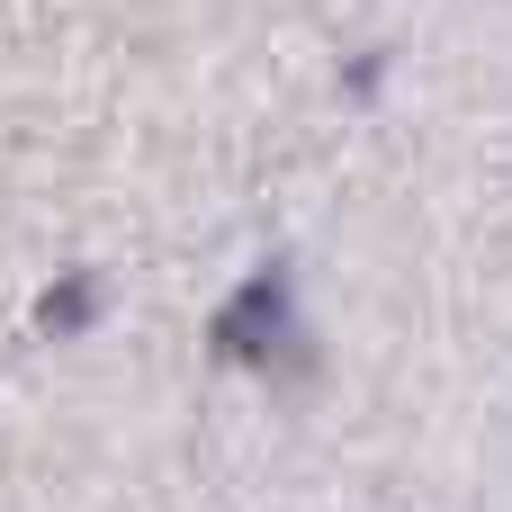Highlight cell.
Wrapping results in <instances>:
<instances>
[{
  "label": "cell",
  "instance_id": "obj_1",
  "mask_svg": "<svg viewBox=\"0 0 512 512\" xmlns=\"http://www.w3.org/2000/svg\"><path fill=\"white\" fill-rule=\"evenodd\" d=\"M216 342L234 351V360H288L279 342H297V324H288V270H261L225 315H216Z\"/></svg>",
  "mask_w": 512,
  "mask_h": 512
},
{
  "label": "cell",
  "instance_id": "obj_2",
  "mask_svg": "<svg viewBox=\"0 0 512 512\" xmlns=\"http://www.w3.org/2000/svg\"><path fill=\"white\" fill-rule=\"evenodd\" d=\"M90 315H99V279H90V270H72V279L36 306V333H54V342H63V333H81Z\"/></svg>",
  "mask_w": 512,
  "mask_h": 512
}]
</instances>
